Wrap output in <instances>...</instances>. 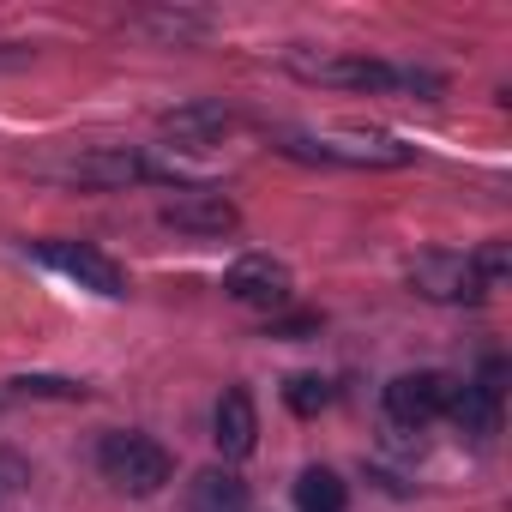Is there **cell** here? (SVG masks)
<instances>
[{
	"instance_id": "1",
	"label": "cell",
	"mask_w": 512,
	"mask_h": 512,
	"mask_svg": "<svg viewBox=\"0 0 512 512\" xmlns=\"http://www.w3.org/2000/svg\"><path fill=\"white\" fill-rule=\"evenodd\" d=\"M284 157H302V163H350V169H404L410 163V145L386 139V133H284L278 139Z\"/></svg>"
},
{
	"instance_id": "2",
	"label": "cell",
	"mask_w": 512,
	"mask_h": 512,
	"mask_svg": "<svg viewBox=\"0 0 512 512\" xmlns=\"http://www.w3.org/2000/svg\"><path fill=\"white\" fill-rule=\"evenodd\" d=\"M97 464H103V476L121 488V494H157L169 476H175V464H169V452L151 440V434H103V446H97Z\"/></svg>"
},
{
	"instance_id": "3",
	"label": "cell",
	"mask_w": 512,
	"mask_h": 512,
	"mask_svg": "<svg viewBox=\"0 0 512 512\" xmlns=\"http://www.w3.org/2000/svg\"><path fill=\"white\" fill-rule=\"evenodd\" d=\"M290 290H296V278H290V266L284 260H272V253H241V260L223 272V296L229 302H241V308H284L290 302Z\"/></svg>"
},
{
	"instance_id": "4",
	"label": "cell",
	"mask_w": 512,
	"mask_h": 512,
	"mask_svg": "<svg viewBox=\"0 0 512 512\" xmlns=\"http://www.w3.org/2000/svg\"><path fill=\"white\" fill-rule=\"evenodd\" d=\"M290 73L308 85H350V91H392V67L368 55H332V49H290Z\"/></svg>"
},
{
	"instance_id": "5",
	"label": "cell",
	"mask_w": 512,
	"mask_h": 512,
	"mask_svg": "<svg viewBox=\"0 0 512 512\" xmlns=\"http://www.w3.org/2000/svg\"><path fill=\"white\" fill-rule=\"evenodd\" d=\"M410 290L428 296V302H482V278L476 266L464 260V253H422V260L410 266Z\"/></svg>"
},
{
	"instance_id": "6",
	"label": "cell",
	"mask_w": 512,
	"mask_h": 512,
	"mask_svg": "<svg viewBox=\"0 0 512 512\" xmlns=\"http://www.w3.org/2000/svg\"><path fill=\"white\" fill-rule=\"evenodd\" d=\"M452 386H458V380H446V374H434V368H422V374H398V380L386 386V416L404 422V428H422V422L446 416Z\"/></svg>"
},
{
	"instance_id": "7",
	"label": "cell",
	"mask_w": 512,
	"mask_h": 512,
	"mask_svg": "<svg viewBox=\"0 0 512 512\" xmlns=\"http://www.w3.org/2000/svg\"><path fill=\"white\" fill-rule=\"evenodd\" d=\"M37 253H43L55 272H67L73 284H85V290H97V296H127V272L109 260V253L85 247V241H43Z\"/></svg>"
},
{
	"instance_id": "8",
	"label": "cell",
	"mask_w": 512,
	"mask_h": 512,
	"mask_svg": "<svg viewBox=\"0 0 512 512\" xmlns=\"http://www.w3.org/2000/svg\"><path fill=\"white\" fill-rule=\"evenodd\" d=\"M49 175L55 181H73V187L109 193V187H127V181H145V157H133V151H79V157L55 163Z\"/></svg>"
},
{
	"instance_id": "9",
	"label": "cell",
	"mask_w": 512,
	"mask_h": 512,
	"mask_svg": "<svg viewBox=\"0 0 512 512\" xmlns=\"http://www.w3.org/2000/svg\"><path fill=\"white\" fill-rule=\"evenodd\" d=\"M163 223H169L175 235H229V229L241 223V211H235V199H223V193H181V199L163 205Z\"/></svg>"
},
{
	"instance_id": "10",
	"label": "cell",
	"mask_w": 512,
	"mask_h": 512,
	"mask_svg": "<svg viewBox=\"0 0 512 512\" xmlns=\"http://www.w3.org/2000/svg\"><path fill=\"white\" fill-rule=\"evenodd\" d=\"M211 440H217V452L223 458H247L253 452V440H260V416H253V398L241 392V386H229L223 398H217V416H211Z\"/></svg>"
},
{
	"instance_id": "11",
	"label": "cell",
	"mask_w": 512,
	"mask_h": 512,
	"mask_svg": "<svg viewBox=\"0 0 512 512\" xmlns=\"http://www.w3.org/2000/svg\"><path fill=\"white\" fill-rule=\"evenodd\" d=\"M163 133L175 145H211V139L229 133V109L223 103H181V109L163 115Z\"/></svg>"
},
{
	"instance_id": "12",
	"label": "cell",
	"mask_w": 512,
	"mask_h": 512,
	"mask_svg": "<svg viewBox=\"0 0 512 512\" xmlns=\"http://www.w3.org/2000/svg\"><path fill=\"white\" fill-rule=\"evenodd\" d=\"M446 416H452L464 434H476V440H482V434H494V422H500V398H494L488 386H476V380H470V386H452Z\"/></svg>"
},
{
	"instance_id": "13",
	"label": "cell",
	"mask_w": 512,
	"mask_h": 512,
	"mask_svg": "<svg viewBox=\"0 0 512 512\" xmlns=\"http://www.w3.org/2000/svg\"><path fill=\"white\" fill-rule=\"evenodd\" d=\"M344 482H338V470H326V464H308L302 476H296V506L302 512H344Z\"/></svg>"
},
{
	"instance_id": "14",
	"label": "cell",
	"mask_w": 512,
	"mask_h": 512,
	"mask_svg": "<svg viewBox=\"0 0 512 512\" xmlns=\"http://www.w3.org/2000/svg\"><path fill=\"white\" fill-rule=\"evenodd\" d=\"M241 500H247V488H241L229 470L199 476V512H241Z\"/></svg>"
},
{
	"instance_id": "15",
	"label": "cell",
	"mask_w": 512,
	"mask_h": 512,
	"mask_svg": "<svg viewBox=\"0 0 512 512\" xmlns=\"http://www.w3.org/2000/svg\"><path fill=\"white\" fill-rule=\"evenodd\" d=\"M284 398H290V410H296V416H320V410L332 404V386H326L320 374H296V380L284 386Z\"/></svg>"
},
{
	"instance_id": "16",
	"label": "cell",
	"mask_w": 512,
	"mask_h": 512,
	"mask_svg": "<svg viewBox=\"0 0 512 512\" xmlns=\"http://www.w3.org/2000/svg\"><path fill=\"white\" fill-rule=\"evenodd\" d=\"M139 25L157 31V37H169V43H193V37H205V19H199V13H145Z\"/></svg>"
},
{
	"instance_id": "17",
	"label": "cell",
	"mask_w": 512,
	"mask_h": 512,
	"mask_svg": "<svg viewBox=\"0 0 512 512\" xmlns=\"http://www.w3.org/2000/svg\"><path fill=\"white\" fill-rule=\"evenodd\" d=\"M19 392H31V398H85V386L79 380H61V374H25V380H13Z\"/></svg>"
},
{
	"instance_id": "18",
	"label": "cell",
	"mask_w": 512,
	"mask_h": 512,
	"mask_svg": "<svg viewBox=\"0 0 512 512\" xmlns=\"http://www.w3.org/2000/svg\"><path fill=\"white\" fill-rule=\"evenodd\" d=\"M314 326H320L314 314H296V320H284V326H272V332H278V338H302V332H314Z\"/></svg>"
}]
</instances>
